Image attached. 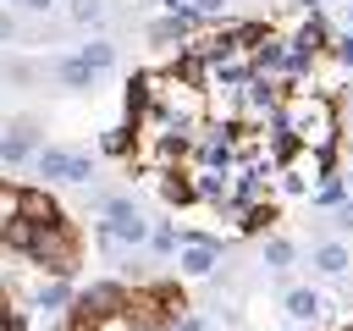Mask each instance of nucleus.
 I'll return each mask as SVG.
<instances>
[{
  "mask_svg": "<svg viewBox=\"0 0 353 331\" xmlns=\"http://www.w3.org/2000/svg\"><path fill=\"white\" fill-rule=\"evenodd\" d=\"M276 116H281V138H287L292 149L331 154V143H336V132H342L336 99H331V94H320V88H292V94H281Z\"/></svg>",
  "mask_w": 353,
  "mask_h": 331,
  "instance_id": "obj_1",
  "label": "nucleus"
},
{
  "mask_svg": "<svg viewBox=\"0 0 353 331\" xmlns=\"http://www.w3.org/2000/svg\"><path fill=\"white\" fill-rule=\"evenodd\" d=\"M99 232H105V237H116L121 248H138V243H149V232H154V226L143 221V210H138L132 199H110V204H105V226H99Z\"/></svg>",
  "mask_w": 353,
  "mask_h": 331,
  "instance_id": "obj_2",
  "label": "nucleus"
},
{
  "mask_svg": "<svg viewBox=\"0 0 353 331\" xmlns=\"http://www.w3.org/2000/svg\"><path fill=\"white\" fill-rule=\"evenodd\" d=\"M325 166H331V154H314V149H287V154H281V188L309 193L314 182H331V177H325Z\"/></svg>",
  "mask_w": 353,
  "mask_h": 331,
  "instance_id": "obj_3",
  "label": "nucleus"
},
{
  "mask_svg": "<svg viewBox=\"0 0 353 331\" xmlns=\"http://www.w3.org/2000/svg\"><path fill=\"white\" fill-rule=\"evenodd\" d=\"M39 177L88 182V177H94V160H88V154H72V149H44V154H39Z\"/></svg>",
  "mask_w": 353,
  "mask_h": 331,
  "instance_id": "obj_4",
  "label": "nucleus"
},
{
  "mask_svg": "<svg viewBox=\"0 0 353 331\" xmlns=\"http://www.w3.org/2000/svg\"><path fill=\"white\" fill-rule=\"evenodd\" d=\"M215 254H221V243H188L176 265H182V276H210L215 270Z\"/></svg>",
  "mask_w": 353,
  "mask_h": 331,
  "instance_id": "obj_5",
  "label": "nucleus"
},
{
  "mask_svg": "<svg viewBox=\"0 0 353 331\" xmlns=\"http://www.w3.org/2000/svg\"><path fill=\"white\" fill-rule=\"evenodd\" d=\"M287 314H292V320H314V314H320V292L292 287V292H287Z\"/></svg>",
  "mask_w": 353,
  "mask_h": 331,
  "instance_id": "obj_6",
  "label": "nucleus"
},
{
  "mask_svg": "<svg viewBox=\"0 0 353 331\" xmlns=\"http://www.w3.org/2000/svg\"><path fill=\"white\" fill-rule=\"evenodd\" d=\"M22 193H28V188H17V182H0V232H6V226L22 215Z\"/></svg>",
  "mask_w": 353,
  "mask_h": 331,
  "instance_id": "obj_7",
  "label": "nucleus"
},
{
  "mask_svg": "<svg viewBox=\"0 0 353 331\" xmlns=\"http://www.w3.org/2000/svg\"><path fill=\"white\" fill-rule=\"evenodd\" d=\"M314 265H320L325 276H342V270H347V248H342V243H320V254H314Z\"/></svg>",
  "mask_w": 353,
  "mask_h": 331,
  "instance_id": "obj_8",
  "label": "nucleus"
},
{
  "mask_svg": "<svg viewBox=\"0 0 353 331\" xmlns=\"http://www.w3.org/2000/svg\"><path fill=\"white\" fill-rule=\"evenodd\" d=\"M61 83H66V88H88V83H94V66L77 55V61H66V66H61Z\"/></svg>",
  "mask_w": 353,
  "mask_h": 331,
  "instance_id": "obj_9",
  "label": "nucleus"
},
{
  "mask_svg": "<svg viewBox=\"0 0 353 331\" xmlns=\"http://www.w3.org/2000/svg\"><path fill=\"white\" fill-rule=\"evenodd\" d=\"M83 61H88V66H94V72H105V66H110V61H116V50H110V44H105V39H94V44H83Z\"/></svg>",
  "mask_w": 353,
  "mask_h": 331,
  "instance_id": "obj_10",
  "label": "nucleus"
},
{
  "mask_svg": "<svg viewBox=\"0 0 353 331\" xmlns=\"http://www.w3.org/2000/svg\"><path fill=\"white\" fill-rule=\"evenodd\" d=\"M270 221H276V210H270V204H254V210H243V221H237V226H243V232H265Z\"/></svg>",
  "mask_w": 353,
  "mask_h": 331,
  "instance_id": "obj_11",
  "label": "nucleus"
},
{
  "mask_svg": "<svg viewBox=\"0 0 353 331\" xmlns=\"http://www.w3.org/2000/svg\"><path fill=\"white\" fill-rule=\"evenodd\" d=\"M287 259H292V243H287V237H270V243H265V265H270V270H281Z\"/></svg>",
  "mask_w": 353,
  "mask_h": 331,
  "instance_id": "obj_12",
  "label": "nucleus"
},
{
  "mask_svg": "<svg viewBox=\"0 0 353 331\" xmlns=\"http://www.w3.org/2000/svg\"><path fill=\"white\" fill-rule=\"evenodd\" d=\"M149 248H154V254H171V248H176V226H165V221H160V226L149 232Z\"/></svg>",
  "mask_w": 353,
  "mask_h": 331,
  "instance_id": "obj_13",
  "label": "nucleus"
},
{
  "mask_svg": "<svg viewBox=\"0 0 353 331\" xmlns=\"http://www.w3.org/2000/svg\"><path fill=\"white\" fill-rule=\"evenodd\" d=\"M99 0H72V22H99Z\"/></svg>",
  "mask_w": 353,
  "mask_h": 331,
  "instance_id": "obj_14",
  "label": "nucleus"
},
{
  "mask_svg": "<svg viewBox=\"0 0 353 331\" xmlns=\"http://www.w3.org/2000/svg\"><path fill=\"white\" fill-rule=\"evenodd\" d=\"M66 298H72V292H66L61 281H55V287H39V303H44V309H55V303H66Z\"/></svg>",
  "mask_w": 353,
  "mask_h": 331,
  "instance_id": "obj_15",
  "label": "nucleus"
},
{
  "mask_svg": "<svg viewBox=\"0 0 353 331\" xmlns=\"http://www.w3.org/2000/svg\"><path fill=\"white\" fill-rule=\"evenodd\" d=\"M105 154H127V132H105Z\"/></svg>",
  "mask_w": 353,
  "mask_h": 331,
  "instance_id": "obj_16",
  "label": "nucleus"
},
{
  "mask_svg": "<svg viewBox=\"0 0 353 331\" xmlns=\"http://www.w3.org/2000/svg\"><path fill=\"white\" fill-rule=\"evenodd\" d=\"M221 6H226V0H193V11H199V17H221Z\"/></svg>",
  "mask_w": 353,
  "mask_h": 331,
  "instance_id": "obj_17",
  "label": "nucleus"
},
{
  "mask_svg": "<svg viewBox=\"0 0 353 331\" xmlns=\"http://www.w3.org/2000/svg\"><path fill=\"white\" fill-rule=\"evenodd\" d=\"M336 226H347V232H353V199H347V204H336Z\"/></svg>",
  "mask_w": 353,
  "mask_h": 331,
  "instance_id": "obj_18",
  "label": "nucleus"
},
{
  "mask_svg": "<svg viewBox=\"0 0 353 331\" xmlns=\"http://www.w3.org/2000/svg\"><path fill=\"white\" fill-rule=\"evenodd\" d=\"M176 331H204V320H199V314H182V320H176Z\"/></svg>",
  "mask_w": 353,
  "mask_h": 331,
  "instance_id": "obj_19",
  "label": "nucleus"
},
{
  "mask_svg": "<svg viewBox=\"0 0 353 331\" xmlns=\"http://www.w3.org/2000/svg\"><path fill=\"white\" fill-rule=\"evenodd\" d=\"M336 55H342V66H353V33H347V39L336 44Z\"/></svg>",
  "mask_w": 353,
  "mask_h": 331,
  "instance_id": "obj_20",
  "label": "nucleus"
},
{
  "mask_svg": "<svg viewBox=\"0 0 353 331\" xmlns=\"http://www.w3.org/2000/svg\"><path fill=\"white\" fill-rule=\"evenodd\" d=\"M11 33H17V28H11V17L0 11V39H11Z\"/></svg>",
  "mask_w": 353,
  "mask_h": 331,
  "instance_id": "obj_21",
  "label": "nucleus"
},
{
  "mask_svg": "<svg viewBox=\"0 0 353 331\" xmlns=\"http://www.w3.org/2000/svg\"><path fill=\"white\" fill-rule=\"evenodd\" d=\"M17 6H28V11H50V0H17Z\"/></svg>",
  "mask_w": 353,
  "mask_h": 331,
  "instance_id": "obj_22",
  "label": "nucleus"
},
{
  "mask_svg": "<svg viewBox=\"0 0 353 331\" xmlns=\"http://www.w3.org/2000/svg\"><path fill=\"white\" fill-rule=\"evenodd\" d=\"M347 28H353V6H347Z\"/></svg>",
  "mask_w": 353,
  "mask_h": 331,
  "instance_id": "obj_23",
  "label": "nucleus"
},
{
  "mask_svg": "<svg viewBox=\"0 0 353 331\" xmlns=\"http://www.w3.org/2000/svg\"><path fill=\"white\" fill-rule=\"evenodd\" d=\"M0 149H6V138H0Z\"/></svg>",
  "mask_w": 353,
  "mask_h": 331,
  "instance_id": "obj_24",
  "label": "nucleus"
},
{
  "mask_svg": "<svg viewBox=\"0 0 353 331\" xmlns=\"http://www.w3.org/2000/svg\"><path fill=\"white\" fill-rule=\"evenodd\" d=\"M342 331H353V325H342Z\"/></svg>",
  "mask_w": 353,
  "mask_h": 331,
  "instance_id": "obj_25",
  "label": "nucleus"
},
{
  "mask_svg": "<svg viewBox=\"0 0 353 331\" xmlns=\"http://www.w3.org/2000/svg\"><path fill=\"white\" fill-rule=\"evenodd\" d=\"M347 182H353V177H347Z\"/></svg>",
  "mask_w": 353,
  "mask_h": 331,
  "instance_id": "obj_26",
  "label": "nucleus"
},
{
  "mask_svg": "<svg viewBox=\"0 0 353 331\" xmlns=\"http://www.w3.org/2000/svg\"><path fill=\"white\" fill-rule=\"evenodd\" d=\"M309 6H314V0H309Z\"/></svg>",
  "mask_w": 353,
  "mask_h": 331,
  "instance_id": "obj_27",
  "label": "nucleus"
}]
</instances>
